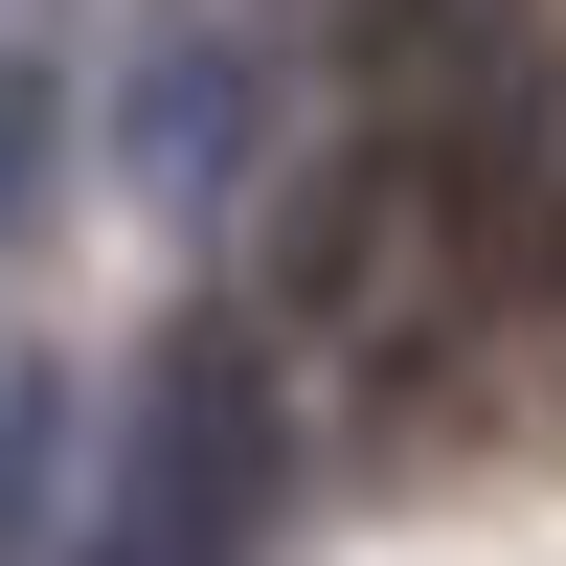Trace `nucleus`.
<instances>
[{"label":"nucleus","instance_id":"obj_3","mask_svg":"<svg viewBox=\"0 0 566 566\" xmlns=\"http://www.w3.org/2000/svg\"><path fill=\"white\" fill-rule=\"evenodd\" d=\"M136 159H159V181H205V159H227V45H159V91H136Z\"/></svg>","mask_w":566,"mask_h":566},{"label":"nucleus","instance_id":"obj_4","mask_svg":"<svg viewBox=\"0 0 566 566\" xmlns=\"http://www.w3.org/2000/svg\"><path fill=\"white\" fill-rule=\"evenodd\" d=\"M0 181H23V114H0Z\"/></svg>","mask_w":566,"mask_h":566},{"label":"nucleus","instance_id":"obj_2","mask_svg":"<svg viewBox=\"0 0 566 566\" xmlns=\"http://www.w3.org/2000/svg\"><path fill=\"white\" fill-rule=\"evenodd\" d=\"M45 453H69V386H45V363H0V566L45 544Z\"/></svg>","mask_w":566,"mask_h":566},{"label":"nucleus","instance_id":"obj_1","mask_svg":"<svg viewBox=\"0 0 566 566\" xmlns=\"http://www.w3.org/2000/svg\"><path fill=\"white\" fill-rule=\"evenodd\" d=\"M272 522V363L227 340H159V386H136V431H114V499H91V566H250Z\"/></svg>","mask_w":566,"mask_h":566}]
</instances>
